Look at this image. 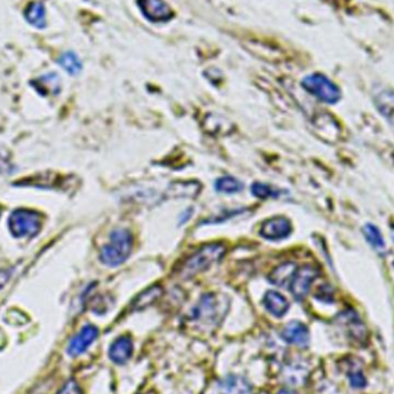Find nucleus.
<instances>
[{"mask_svg": "<svg viewBox=\"0 0 394 394\" xmlns=\"http://www.w3.org/2000/svg\"><path fill=\"white\" fill-rule=\"evenodd\" d=\"M229 308V297L221 294H204L192 312V321L199 327L214 329L223 322Z\"/></svg>", "mask_w": 394, "mask_h": 394, "instance_id": "f257e3e1", "label": "nucleus"}, {"mask_svg": "<svg viewBox=\"0 0 394 394\" xmlns=\"http://www.w3.org/2000/svg\"><path fill=\"white\" fill-rule=\"evenodd\" d=\"M226 254V247L220 242H211L199 248L195 253L188 256L186 261L179 268V275L181 278L190 279L199 275L201 272L207 271L219 262Z\"/></svg>", "mask_w": 394, "mask_h": 394, "instance_id": "f03ea898", "label": "nucleus"}, {"mask_svg": "<svg viewBox=\"0 0 394 394\" xmlns=\"http://www.w3.org/2000/svg\"><path fill=\"white\" fill-rule=\"evenodd\" d=\"M133 245L134 240L131 231L123 227L114 229L110 234V241L101 249L99 260L104 266L118 268L131 257Z\"/></svg>", "mask_w": 394, "mask_h": 394, "instance_id": "7ed1b4c3", "label": "nucleus"}, {"mask_svg": "<svg viewBox=\"0 0 394 394\" xmlns=\"http://www.w3.org/2000/svg\"><path fill=\"white\" fill-rule=\"evenodd\" d=\"M43 214L31 209L13 211L9 218V229L14 238H34L43 229Z\"/></svg>", "mask_w": 394, "mask_h": 394, "instance_id": "20e7f679", "label": "nucleus"}, {"mask_svg": "<svg viewBox=\"0 0 394 394\" xmlns=\"http://www.w3.org/2000/svg\"><path fill=\"white\" fill-rule=\"evenodd\" d=\"M303 89L327 104H336L341 98V92L336 83L321 73L310 74L302 80Z\"/></svg>", "mask_w": 394, "mask_h": 394, "instance_id": "39448f33", "label": "nucleus"}, {"mask_svg": "<svg viewBox=\"0 0 394 394\" xmlns=\"http://www.w3.org/2000/svg\"><path fill=\"white\" fill-rule=\"evenodd\" d=\"M319 275V271L315 266H305L297 270L294 273L293 278L290 283V293L297 301L306 299L312 283Z\"/></svg>", "mask_w": 394, "mask_h": 394, "instance_id": "423d86ee", "label": "nucleus"}, {"mask_svg": "<svg viewBox=\"0 0 394 394\" xmlns=\"http://www.w3.org/2000/svg\"><path fill=\"white\" fill-rule=\"evenodd\" d=\"M292 232H293L292 223L284 216H275L266 219L260 229L261 236L269 241H280L288 239Z\"/></svg>", "mask_w": 394, "mask_h": 394, "instance_id": "0eeeda50", "label": "nucleus"}, {"mask_svg": "<svg viewBox=\"0 0 394 394\" xmlns=\"http://www.w3.org/2000/svg\"><path fill=\"white\" fill-rule=\"evenodd\" d=\"M138 5L144 18L155 23L170 21L175 16L165 0H138Z\"/></svg>", "mask_w": 394, "mask_h": 394, "instance_id": "6e6552de", "label": "nucleus"}, {"mask_svg": "<svg viewBox=\"0 0 394 394\" xmlns=\"http://www.w3.org/2000/svg\"><path fill=\"white\" fill-rule=\"evenodd\" d=\"M340 324L345 327V331L351 338V341L358 345L363 346L367 344L368 330L360 316L353 310H347L340 316Z\"/></svg>", "mask_w": 394, "mask_h": 394, "instance_id": "1a4fd4ad", "label": "nucleus"}, {"mask_svg": "<svg viewBox=\"0 0 394 394\" xmlns=\"http://www.w3.org/2000/svg\"><path fill=\"white\" fill-rule=\"evenodd\" d=\"M98 333L99 332L95 325H84L77 336L70 340L67 349L68 354L70 356H79V355L83 354L97 339Z\"/></svg>", "mask_w": 394, "mask_h": 394, "instance_id": "9d476101", "label": "nucleus"}, {"mask_svg": "<svg viewBox=\"0 0 394 394\" xmlns=\"http://www.w3.org/2000/svg\"><path fill=\"white\" fill-rule=\"evenodd\" d=\"M133 354H134V344L128 334L118 336L109 349V358L114 363L119 366L127 363Z\"/></svg>", "mask_w": 394, "mask_h": 394, "instance_id": "9b49d317", "label": "nucleus"}, {"mask_svg": "<svg viewBox=\"0 0 394 394\" xmlns=\"http://www.w3.org/2000/svg\"><path fill=\"white\" fill-rule=\"evenodd\" d=\"M280 336L288 344L300 346V347H306L310 340L308 327L306 324L297 321L290 322L288 324L285 325L284 329L281 330Z\"/></svg>", "mask_w": 394, "mask_h": 394, "instance_id": "f8f14e48", "label": "nucleus"}, {"mask_svg": "<svg viewBox=\"0 0 394 394\" xmlns=\"http://www.w3.org/2000/svg\"><path fill=\"white\" fill-rule=\"evenodd\" d=\"M263 306L277 318L284 317L290 309V302L288 299L275 290H268L262 300Z\"/></svg>", "mask_w": 394, "mask_h": 394, "instance_id": "ddd939ff", "label": "nucleus"}, {"mask_svg": "<svg viewBox=\"0 0 394 394\" xmlns=\"http://www.w3.org/2000/svg\"><path fill=\"white\" fill-rule=\"evenodd\" d=\"M201 190L197 181H175L168 187L166 195L171 199H195Z\"/></svg>", "mask_w": 394, "mask_h": 394, "instance_id": "4468645a", "label": "nucleus"}, {"mask_svg": "<svg viewBox=\"0 0 394 394\" xmlns=\"http://www.w3.org/2000/svg\"><path fill=\"white\" fill-rule=\"evenodd\" d=\"M218 394H248L251 386L247 379L236 375H229L218 383Z\"/></svg>", "mask_w": 394, "mask_h": 394, "instance_id": "2eb2a0df", "label": "nucleus"}, {"mask_svg": "<svg viewBox=\"0 0 394 394\" xmlns=\"http://www.w3.org/2000/svg\"><path fill=\"white\" fill-rule=\"evenodd\" d=\"M37 92L40 95H58L62 89V83H60V77L58 74L48 73L44 74L42 77H37L35 81L31 82Z\"/></svg>", "mask_w": 394, "mask_h": 394, "instance_id": "dca6fc26", "label": "nucleus"}, {"mask_svg": "<svg viewBox=\"0 0 394 394\" xmlns=\"http://www.w3.org/2000/svg\"><path fill=\"white\" fill-rule=\"evenodd\" d=\"M375 102L379 112L388 120L394 128V92L390 89H383L377 92Z\"/></svg>", "mask_w": 394, "mask_h": 394, "instance_id": "f3484780", "label": "nucleus"}, {"mask_svg": "<svg viewBox=\"0 0 394 394\" xmlns=\"http://www.w3.org/2000/svg\"><path fill=\"white\" fill-rule=\"evenodd\" d=\"M297 270L295 263H283L270 273L269 281L271 284L279 286V288H285L288 285L290 286V280L293 278L294 273L297 272Z\"/></svg>", "mask_w": 394, "mask_h": 394, "instance_id": "a211bd4d", "label": "nucleus"}, {"mask_svg": "<svg viewBox=\"0 0 394 394\" xmlns=\"http://www.w3.org/2000/svg\"><path fill=\"white\" fill-rule=\"evenodd\" d=\"M25 18L29 25L37 29L46 28V9L43 1H31L26 9Z\"/></svg>", "mask_w": 394, "mask_h": 394, "instance_id": "6ab92c4d", "label": "nucleus"}, {"mask_svg": "<svg viewBox=\"0 0 394 394\" xmlns=\"http://www.w3.org/2000/svg\"><path fill=\"white\" fill-rule=\"evenodd\" d=\"M309 376V369L306 364L293 362L284 370V379L290 385H302Z\"/></svg>", "mask_w": 394, "mask_h": 394, "instance_id": "aec40b11", "label": "nucleus"}, {"mask_svg": "<svg viewBox=\"0 0 394 394\" xmlns=\"http://www.w3.org/2000/svg\"><path fill=\"white\" fill-rule=\"evenodd\" d=\"M162 286L155 285L153 288H148V290L142 292L138 297H135L134 301L131 302V308L134 310H142V309L153 306V303L162 297Z\"/></svg>", "mask_w": 394, "mask_h": 394, "instance_id": "412c9836", "label": "nucleus"}, {"mask_svg": "<svg viewBox=\"0 0 394 394\" xmlns=\"http://www.w3.org/2000/svg\"><path fill=\"white\" fill-rule=\"evenodd\" d=\"M57 62L70 75H77L82 70V62L80 60L79 55L73 51L62 53Z\"/></svg>", "mask_w": 394, "mask_h": 394, "instance_id": "4be33fe9", "label": "nucleus"}, {"mask_svg": "<svg viewBox=\"0 0 394 394\" xmlns=\"http://www.w3.org/2000/svg\"><path fill=\"white\" fill-rule=\"evenodd\" d=\"M214 188L219 193L223 194H238L243 190L245 185L242 184L241 181L234 177H223L217 179L214 182Z\"/></svg>", "mask_w": 394, "mask_h": 394, "instance_id": "5701e85b", "label": "nucleus"}, {"mask_svg": "<svg viewBox=\"0 0 394 394\" xmlns=\"http://www.w3.org/2000/svg\"><path fill=\"white\" fill-rule=\"evenodd\" d=\"M363 236L366 240L369 242V245L375 248L376 251H382L385 249V241H384L382 233L373 224L364 225Z\"/></svg>", "mask_w": 394, "mask_h": 394, "instance_id": "b1692460", "label": "nucleus"}, {"mask_svg": "<svg viewBox=\"0 0 394 394\" xmlns=\"http://www.w3.org/2000/svg\"><path fill=\"white\" fill-rule=\"evenodd\" d=\"M251 194L257 199H279L281 192L270 185L255 182L254 185H251Z\"/></svg>", "mask_w": 394, "mask_h": 394, "instance_id": "393cba45", "label": "nucleus"}, {"mask_svg": "<svg viewBox=\"0 0 394 394\" xmlns=\"http://www.w3.org/2000/svg\"><path fill=\"white\" fill-rule=\"evenodd\" d=\"M349 379L353 388H364L367 386V378L364 376L363 370L359 367L358 363L351 364L349 369Z\"/></svg>", "mask_w": 394, "mask_h": 394, "instance_id": "a878e982", "label": "nucleus"}, {"mask_svg": "<svg viewBox=\"0 0 394 394\" xmlns=\"http://www.w3.org/2000/svg\"><path fill=\"white\" fill-rule=\"evenodd\" d=\"M57 394H83V392L77 382L70 381V382L66 383V384L62 386V390Z\"/></svg>", "mask_w": 394, "mask_h": 394, "instance_id": "bb28decb", "label": "nucleus"}, {"mask_svg": "<svg viewBox=\"0 0 394 394\" xmlns=\"http://www.w3.org/2000/svg\"><path fill=\"white\" fill-rule=\"evenodd\" d=\"M9 278H11V272L7 270H0V288H3L6 285Z\"/></svg>", "mask_w": 394, "mask_h": 394, "instance_id": "cd10ccee", "label": "nucleus"}, {"mask_svg": "<svg viewBox=\"0 0 394 394\" xmlns=\"http://www.w3.org/2000/svg\"><path fill=\"white\" fill-rule=\"evenodd\" d=\"M192 214H193V209L185 211L184 214L180 216V223H186L187 220L192 217Z\"/></svg>", "mask_w": 394, "mask_h": 394, "instance_id": "c85d7f7f", "label": "nucleus"}, {"mask_svg": "<svg viewBox=\"0 0 394 394\" xmlns=\"http://www.w3.org/2000/svg\"><path fill=\"white\" fill-rule=\"evenodd\" d=\"M277 394H295L294 392L290 391V390H283V391L278 392Z\"/></svg>", "mask_w": 394, "mask_h": 394, "instance_id": "c756f323", "label": "nucleus"}, {"mask_svg": "<svg viewBox=\"0 0 394 394\" xmlns=\"http://www.w3.org/2000/svg\"><path fill=\"white\" fill-rule=\"evenodd\" d=\"M391 238H392V241H393V243H394V226H392V229H391Z\"/></svg>", "mask_w": 394, "mask_h": 394, "instance_id": "7c9ffc66", "label": "nucleus"}, {"mask_svg": "<svg viewBox=\"0 0 394 394\" xmlns=\"http://www.w3.org/2000/svg\"><path fill=\"white\" fill-rule=\"evenodd\" d=\"M0 214H1V211H0Z\"/></svg>", "mask_w": 394, "mask_h": 394, "instance_id": "2f4dec72", "label": "nucleus"}]
</instances>
